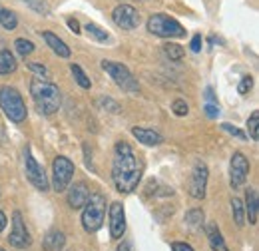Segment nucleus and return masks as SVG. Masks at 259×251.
<instances>
[{
  "label": "nucleus",
  "mask_w": 259,
  "mask_h": 251,
  "mask_svg": "<svg viewBox=\"0 0 259 251\" xmlns=\"http://www.w3.org/2000/svg\"><path fill=\"white\" fill-rule=\"evenodd\" d=\"M112 180L118 191L132 193L142 180V163L134 156L128 142H116L114 161H112Z\"/></svg>",
  "instance_id": "obj_1"
},
{
  "label": "nucleus",
  "mask_w": 259,
  "mask_h": 251,
  "mask_svg": "<svg viewBox=\"0 0 259 251\" xmlns=\"http://www.w3.org/2000/svg\"><path fill=\"white\" fill-rule=\"evenodd\" d=\"M30 96H32L38 112L44 116L56 114L60 108V102H62L58 86L54 82H50L48 78H34L30 82Z\"/></svg>",
  "instance_id": "obj_2"
},
{
  "label": "nucleus",
  "mask_w": 259,
  "mask_h": 251,
  "mask_svg": "<svg viewBox=\"0 0 259 251\" xmlns=\"http://www.w3.org/2000/svg\"><path fill=\"white\" fill-rule=\"evenodd\" d=\"M0 108L6 114V118L14 124H20L26 120V104L22 100L20 92L12 86H2L0 88Z\"/></svg>",
  "instance_id": "obj_3"
},
{
  "label": "nucleus",
  "mask_w": 259,
  "mask_h": 251,
  "mask_svg": "<svg viewBox=\"0 0 259 251\" xmlns=\"http://www.w3.org/2000/svg\"><path fill=\"white\" fill-rule=\"evenodd\" d=\"M104 214H106V199L102 193H90L88 201L84 203L82 212V227L88 233H94L104 223Z\"/></svg>",
  "instance_id": "obj_4"
},
{
  "label": "nucleus",
  "mask_w": 259,
  "mask_h": 251,
  "mask_svg": "<svg viewBox=\"0 0 259 251\" xmlns=\"http://www.w3.org/2000/svg\"><path fill=\"white\" fill-rule=\"evenodd\" d=\"M102 70L110 74V78L114 80V84L118 88H122L124 92H130V94H136L140 90V84L138 80L134 78V74L130 72L124 64L120 62H112V60H102Z\"/></svg>",
  "instance_id": "obj_5"
},
{
  "label": "nucleus",
  "mask_w": 259,
  "mask_h": 251,
  "mask_svg": "<svg viewBox=\"0 0 259 251\" xmlns=\"http://www.w3.org/2000/svg\"><path fill=\"white\" fill-rule=\"evenodd\" d=\"M148 32L160 38H182L186 36V28L167 14H154L148 20Z\"/></svg>",
  "instance_id": "obj_6"
},
{
  "label": "nucleus",
  "mask_w": 259,
  "mask_h": 251,
  "mask_svg": "<svg viewBox=\"0 0 259 251\" xmlns=\"http://www.w3.org/2000/svg\"><path fill=\"white\" fill-rule=\"evenodd\" d=\"M24 170H26V178H28V182L32 184L34 188L40 189V191H48L50 184H48L46 172H44V168H40V163H38L36 157L32 156L30 146L24 148Z\"/></svg>",
  "instance_id": "obj_7"
},
{
  "label": "nucleus",
  "mask_w": 259,
  "mask_h": 251,
  "mask_svg": "<svg viewBox=\"0 0 259 251\" xmlns=\"http://www.w3.org/2000/svg\"><path fill=\"white\" fill-rule=\"evenodd\" d=\"M52 186L54 191H66V188L70 186L72 178H74V163L66 156H56L54 163H52Z\"/></svg>",
  "instance_id": "obj_8"
},
{
  "label": "nucleus",
  "mask_w": 259,
  "mask_h": 251,
  "mask_svg": "<svg viewBox=\"0 0 259 251\" xmlns=\"http://www.w3.org/2000/svg\"><path fill=\"white\" fill-rule=\"evenodd\" d=\"M8 241L16 249H26L32 243V237H30V233L26 229V223L22 220V214L20 212H14V216H12V229H10Z\"/></svg>",
  "instance_id": "obj_9"
},
{
  "label": "nucleus",
  "mask_w": 259,
  "mask_h": 251,
  "mask_svg": "<svg viewBox=\"0 0 259 251\" xmlns=\"http://www.w3.org/2000/svg\"><path fill=\"white\" fill-rule=\"evenodd\" d=\"M112 20L122 30H134L140 26V12L130 4H118L112 12Z\"/></svg>",
  "instance_id": "obj_10"
},
{
  "label": "nucleus",
  "mask_w": 259,
  "mask_h": 251,
  "mask_svg": "<svg viewBox=\"0 0 259 251\" xmlns=\"http://www.w3.org/2000/svg\"><path fill=\"white\" fill-rule=\"evenodd\" d=\"M247 176H249V161H247V157L243 156L241 152H235L231 156V163H229V182H231V186L233 188L243 186Z\"/></svg>",
  "instance_id": "obj_11"
},
{
  "label": "nucleus",
  "mask_w": 259,
  "mask_h": 251,
  "mask_svg": "<svg viewBox=\"0 0 259 251\" xmlns=\"http://www.w3.org/2000/svg\"><path fill=\"white\" fill-rule=\"evenodd\" d=\"M205 189H207V165L203 161H197L192 172V180H190V195L194 199H203Z\"/></svg>",
  "instance_id": "obj_12"
},
{
  "label": "nucleus",
  "mask_w": 259,
  "mask_h": 251,
  "mask_svg": "<svg viewBox=\"0 0 259 251\" xmlns=\"http://www.w3.org/2000/svg\"><path fill=\"white\" fill-rule=\"evenodd\" d=\"M108 218H110V235L114 239H120L124 233H126V214H124V205L120 201H114L110 205V212H108Z\"/></svg>",
  "instance_id": "obj_13"
},
{
  "label": "nucleus",
  "mask_w": 259,
  "mask_h": 251,
  "mask_svg": "<svg viewBox=\"0 0 259 251\" xmlns=\"http://www.w3.org/2000/svg\"><path fill=\"white\" fill-rule=\"evenodd\" d=\"M88 197H90L88 184L86 182H78V184H74L70 188V191H68V205L72 210H80V207H84V203L88 201Z\"/></svg>",
  "instance_id": "obj_14"
},
{
  "label": "nucleus",
  "mask_w": 259,
  "mask_h": 251,
  "mask_svg": "<svg viewBox=\"0 0 259 251\" xmlns=\"http://www.w3.org/2000/svg\"><path fill=\"white\" fill-rule=\"evenodd\" d=\"M132 134H134V138L140 142V144H144V146H160L163 142V136L160 132H156V130H152V128H132Z\"/></svg>",
  "instance_id": "obj_15"
},
{
  "label": "nucleus",
  "mask_w": 259,
  "mask_h": 251,
  "mask_svg": "<svg viewBox=\"0 0 259 251\" xmlns=\"http://www.w3.org/2000/svg\"><path fill=\"white\" fill-rule=\"evenodd\" d=\"M42 245L46 251H62L66 245V235L60 229H50L44 239H42Z\"/></svg>",
  "instance_id": "obj_16"
},
{
  "label": "nucleus",
  "mask_w": 259,
  "mask_h": 251,
  "mask_svg": "<svg viewBox=\"0 0 259 251\" xmlns=\"http://www.w3.org/2000/svg\"><path fill=\"white\" fill-rule=\"evenodd\" d=\"M42 34V38L46 40V44L54 50V54H58L60 58H70V48H68V44H66L64 40H60L56 34H52V32H48V30H44V32H40Z\"/></svg>",
  "instance_id": "obj_17"
},
{
  "label": "nucleus",
  "mask_w": 259,
  "mask_h": 251,
  "mask_svg": "<svg viewBox=\"0 0 259 251\" xmlns=\"http://www.w3.org/2000/svg\"><path fill=\"white\" fill-rule=\"evenodd\" d=\"M245 214L249 218V223L255 225L259 216V203H257V191L255 189H247V201H245Z\"/></svg>",
  "instance_id": "obj_18"
},
{
  "label": "nucleus",
  "mask_w": 259,
  "mask_h": 251,
  "mask_svg": "<svg viewBox=\"0 0 259 251\" xmlns=\"http://www.w3.org/2000/svg\"><path fill=\"white\" fill-rule=\"evenodd\" d=\"M207 239H209V245L213 251H229L226 245V239L222 235V231L218 229V225H207Z\"/></svg>",
  "instance_id": "obj_19"
},
{
  "label": "nucleus",
  "mask_w": 259,
  "mask_h": 251,
  "mask_svg": "<svg viewBox=\"0 0 259 251\" xmlns=\"http://www.w3.org/2000/svg\"><path fill=\"white\" fill-rule=\"evenodd\" d=\"M14 70H16V60H14L12 52H10V50L0 48V76L12 74Z\"/></svg>",
  "instance_id": "obj_20"
},
{
  "label": "nucleus",
  "mask_w": 259,
  "mask_h": 251,
  "mask_svg": "<svg viewBox=\"0 0 259 251\" xmlns=\"http://www.w3.org/2000/svg\"><path fill=\"white\" fill-rule=\"evenodd\" d=\"M203 212L199 210V207H194V210H190L188 214H186V218H184V221H186V225L192 229V231H197V229H201V225H203Z\"/></svg>",
  "instance_id": "obj_21"
},
{
  "label": "nucleus",
  "mask_w": 259,
  "mask_h": 251,
  "mask_svg": "<svg viewBox=\"0 0 259 251\" xmlns=\"http://www.w3.org/2000/svg\"><path fill=\"white\" fill-rule=\"evenodd\" d=\"M0 24H2L6 30H14V28L18 26L16 14H14L12 10H8V8H4L2 4H0Z\"/></svg>",
  "instance_id": "obj_22"
},
{
  "label": "nucleus",
  "mask_w": 259,
  "mask_h": 251,
  "mask_svg": "<svg viewBox=\"0 0 259 251\" xmlns=\"http://www.w3.org/2000/svg\"><path fill=\"white\" fill-rule=\"evenodd\" d=\"M231 214H233V220L239 227L245 225V207H243L241 199H237V197L231 199Z\"/></svg>",
  "instance_id": "obj_23"
},
{
  "label": "nucleus",
  "mask_w": 259,
  "mask_h": 251,
  "mask_svg": "<svg viewBox=\"0 0 259 251\" xmlns=\"http://www.w3.org/2000/svg\"><path fill=\"white\" fill-rule=\"evenodd\" d=\"M70 70H72V74H74V80L78 82V86H80V88H84V90H88V88L92 86V82H90V78L86 76V72H84V70H82V68H80L78 64H72V66H70Z\"/></svg>",
  "instance_id": "obj_24"
},
{
  "label": "nucleus",
  "mask_w": 259,
  "mask_h": 251,
  "mask_svg": "<svg viewBox=\"0 0 259 251\" xmlns=\"http://www.w3.org/2000/svg\"><path fill=\"white\" fill-rule=\"evenodd\" d=\"M86 32H88V36L94 38L96 42H108V40H110V34L104 30V28H100L98 24H94V22H88V24H86Z\"/></svg>",
  "instance_id": "obj_25"
},
{
  "label": "nucleus",
  "mask_w": 259,
  "mask_h": 251,
  "mask_svg": "<svg viewBox=\"0 0 259 251\" xmlns=\"http://www.w3.org/2000/svg\"><path fill=\"white\" fill-rule=\"evenodd\" d=\"M163 52H165V56H167L169 60H176V62L184 58V48H182L180 44H171V42H169V44L163 46Z\"/></svg>",
  "instance_id": "obj_26"
},
{
  "label": "nucleus",
  "mask_w": 259,
  "mask_h": 251,
  "mask_svg": "<svg viewBox=\"0 0 259 251\" xmlns=\"http://www.w3.org/2000/svg\"><path fill=\"white\" fill-rule=\"evenodd\" d=\"M14 48H16V52L20 54V56H30L34 52V44L30 40H26V38H18L16 42H14Z\"/></svg>",
  "instance_id": "obj_27"
},
{
  "label": "nucleus",
  "mask_w": 259,
  "mask_h": 251,
  "mask_svg": "<svg viewBox=\"0 0 259 251\" xmlns=\"http://www.w3.org/2000/svg\"><path fill=\"white\" fill-rule=\"evenodd\" d=\"M247 130H249V136H251V140H259V112H253L251 116H249V120H247Z\"/></svg>",
  "instance_id": "obj_28"
},
{
  "label": "nucleus",
  "mask_w": 259,
  "mask_h": 251,
  "mask_svg": "<svg viewBox=\"0 0 259 251\" xmlns=\"http://www.w3.org/2000/svg\"><path fill=\"white\" fill-rule=\"evenodd\" d=\"M32 10H36L38 14H44V16H48L50 14V6L44 2V0H24Z\"/></svg>",
  "instance_id": "obj_29"
},
{
  "label": "nucleus",
  "mask_w": 259,
  "mask_h": 251,
  "mask_svg": "<svg viewBox=\"0 0 259 251\" xmlns=\"http://www.w3.org/2000/svg\"><path fill=\"white\" fill-rule=\"evenodd\" d=\"M98 106H100V108H106V110L112 112V114H120V104L114 102V100H110V98H100V100H98Z\"/></svg>",
  "instance_id": "obj_30"
},
{
  "label": "nucleus",
  "mask_w": 259,
  "mask_h": 251,
  "mask_svg": "<svg viewBox=\"0 0 259 251\" xmlns=\"http://www.w3.org/2000/svg\"><path fill=\"white\" fill-rule=\"evenodd\" d=\"M171 110H174V114L176 116H188V112H190V108H188V104H186V100H182V98H178V100H174V104H171Z\"/></svg>",
  "instance_id": "obj_31"
},
{
  "label": "nucleus",
  "mask_w": 259,
  "mask_h": 251,
  "mask_svg": "<svg viewBox=\"0 0 259 251\" xmlns=\"http://www.w3.org/2000/svg\"><path fill=\"white\" fill-rule=\"evenodd\" d=\"M251 88H253V78L251 76H243L241 82H239V86H237V92L239 94H247Z\"/></svg>",
  "instance_id": "obj_32"
},
{
  "label": "nucleus",
  "mask_w": 259,
  "mask_h": 251,
  "mask_svg": "<svg viewBox=\"0 0 259 251\" xmlns=\"http://www.w3.org/2000/svg\"><path fill=\"white\" fill-rule=\"evenodd\" d=\"M28 68L32 70V72H36L40 78H48V70H46V66L40 62H28Z\"/></svg>",
  "instance_id": "obj_33"
},
{
  "label": "nucleus",
  "mask_w": 259,
  "mask_h": 251,
  "mask_svg": "<svg viewBox=\"0 0 259 251\" xmlns=\"http://www.w3.org/2000/svg\"><path fill=\"white\" fill-rule=\"evenodd\" d=\"M222 130H226L227 134H231V136H235V138H239V140L245 138V134H243L241 130H237L235 126H231V124H222Z\"/></svg>",
  "instance_id": "obj_34"
},
{
  "label": "nucleus",
  "mask_w": 259,
  "mask_h": 251,
  "mask_svg": "<svg viewBox=\"0 0 259 251\" xmlns=\"http://www.w3.org/2000/svg\"><path fill=\"white\" fill-rule=\"evenodd\" d=\"M203 110H205V116H207V118H211V120L220 116V108H218V104H205V108H203Z\"/></svg>",
  "instance_id": "obj_35"
},
{
  "label": "nucleus",
  "mask_w": 259,
  "mask_h": 251,
  "mask_svg": "<svg viewBox=\"0 0 259 251\" xmlns=\"http://www.w3.org/2000/svg\"><path fill=\"white\" fill-rule=\"evenodd\" d=\"M66 24H68V28L74 32V34H80V22H78L76 18H68Z\"/></svg>",
  "instance_id": "obj_36"
},
{
  "label": "nucleus",
  "mask_w": 259,
  "mask_h": 251,
  "mask_svg": "<svg viewBox=\"0 0 259 251\" xmlns=\"http://www.w3.org/2000/svg\"><path fill=\"white\" fill-rule=\"evenodd\" d=\"M171 251H194V247L188 245V243H180V241H176V243H171Z\"/></svg>",
  "instance_id": "obj_37"
},
{
  "label": "nucleus",
  "mask_w": 259,
  "mask_h": 251,
  "mask_svg": "<svg viewBox=\"0 0 259 251\" xmlns=\"http://www.w3.org/2000/svg\"><path fill=\"white\" fill-rule=\"evenodd\" d=\"M192 50H194V52H199V50H201V36H199V34H195L194 38H192Z\"/></svg>",
  "instance_id": "obj_38"
},
{
  "label": "nucleus",
  "mask_w": 259,
  "mask_h": 251,
  "mask_svg": "<svg viewBox=\"0 0 259 251\" xmlns=\"http://www.w3.org/2000/svg\"><path fill=\"white\" fill-rule=\"evenodd\" d=\"M205 100H207V104H215V96H213L211 88H205Z\"/></svg>",
  "instance_id": "obj_39"
},
{
  "label": "nucleus",
  "mask_w": 259,
  "mask_h": 251,
  "mask_svg": "<svg viewBox=\"0 0 259 251\" xmlns=\"http://www.w3.org/2000/svg\"><path fill=\"white\" fill-rule=\"evenodd\" d=\"M118 251H132V243L128 239H122V243L118 245Z\"/></svg>",
  "instance_id": "obj_40"
},
{
  "label": "nucleus",
  "mask_w": 259,
  "mask_h": 251,
  "mask_svg": "<svg viewBox=\"0 0 259 251\" xmlns=\"http://www.w3.org/2000/svg\"><path fill=\"white\" fill-rule=\"evenodd\" d=\"M4 227H6V216H4L2 212H0V231H2Z\"/></svg>",
  "instance_id": "obj_41"
},
{
  "label": "nucleus",
  "mask_w": 259,
  "mask_h": 251,
  "mask_svg": "<svg viewBox=\"0 0 259 251\" xmlns=\"http://www.w3.org/2000/svg\"><path fill=\"white\" fill-rule=\"evenodd\" d=\"M138 2H146V0H138Z\"/></svg>",
  "instance_id": "obj_42"
},
{
  "label": "nucleus",
  "mask_w": 259,
  "mask_h": 251,
  "mask_svg": "<svg viewBox=\"0 0 259 251\" xmlns=\"http://www.w3.org/2000/svg\"><path fill=\"white\" fill-rule=\"evenodd\" d=\"M0 251H4V249H2V247H0Z\"/></svg>",
  "instance_id": "obj_43"
}]
</instances>
